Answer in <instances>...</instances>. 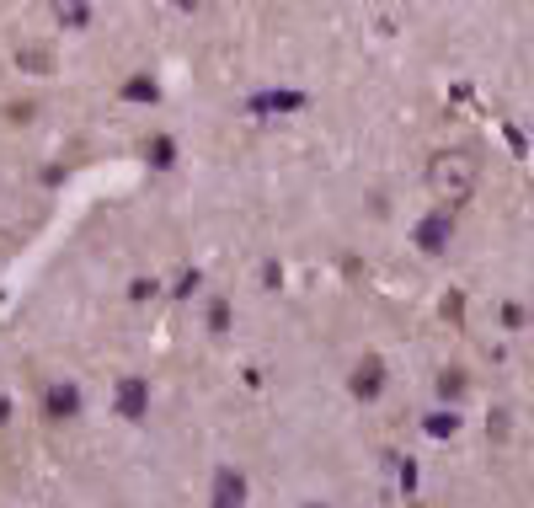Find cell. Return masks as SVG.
Segmentation results:
<instances>
[{"label": "cell", "mask_w": 534, "mask_h": 508, "mask_svg": "<svg viewBox=\"0 0 534 508\" xmlns=\"http://www.w3.org/2000/svg\"><path fill=\"white\" fill-rule=\"evenodd\" d=\"M118 97L123 102H155V97H161V86H155L150 75H129V81L118 86Z\"/></svg>", "instance_id": "30bf717a"}, {"label": "cell", "mask_w": 534, "mask_h": 508, "mask_svg": "<svg viewBox=\"0 0 534 508\" xmlns=\"http://www.w3.org/2000/svg\"><path fill=\"white\" fill-rule=\"evenodd\" d=\"M438 391H444V396H465V375H460V369H444V375H438Z\"/></svg>", "instance_id": "4fadbf2b"}, {"label": "cell", "mask_w": 534, "mask_h": 508, "mask_svg": "<svg viewBox=\"0 0 534 508\" xmlns=\"http://www.w3.org/2000/svg\"><path fill=\"white\" fill-rule=\"evenodd\" d=\"M145 156H150L155 172H171V166H177V140H171V134H155V140H145Z\"/></svg>", "instance_id": "ba28073f"}, {"label": "cell", "mask_w": 534, "mask_h": 508, "mask_svg": "<svg viewBox=\"0 0 534 508\" xmlns=\"http://www.w3.org/2000/svg\"><path fill=\"white\" fill-rule=\"evenodd\" d=\"M422 428H428L433 439H454V434H460V418H454V412H428Z\"/></svg>", "instance_id": "8fae6325"}, {"label": "cell", "mask_w": 534, "mask_h": 508, "mask_svg": "<svg viewBox=\"0 0 534 508\" xmlns=\"http://www.w3.org/2000/svg\"><path fill=\"white\" fill-rule=\"evenodd\" d=\"M412 241H417V252H422V257H444V252H449V241H454V214H449V209L422 214Z\"/></svg>", "instance_id": "7a4b0ae2"}, {"label": "cell", "mask_w": 534, "mask_h": 508, "mask_svg": "<svg viewBox=\"0 0 534 508\" xmlns=\"http://www.w3.org/2000/svg\"><path fill=\"white\" fill-rule=\"evenodd\" d=\"M305 508H326V503H305Z\"/></svg>", "instance_id": "e0dca14e"}, {"label": "cell", "mask_w": 534, "mask_h": 508, "mask_svg": "<svg viewBox=\"0 0 534 508\" xmlns=\"http://www.w3.org/2000/svg\"><path fill=\"white\" fill-rule=\"evenodd\" d=\"M209 332H214V337H225V332H230V305H225V300H214V305H209Z\"/></svg>", "instance_id": "7c38bea8"}, {"label": "cell", "mask_w": 534, "mask_h": 508, "mask_svg": "<svg viewBox=\"0 0 534 508\" xmlns=\"http://www.w3.org/2000/svg\"><path fill=\"white\" fill-rule=\"evenodd\" d=\"M348 386H353V396H358V402H374V396L385 391V364L374 359V353H369V359H358V364H353V380H348Z\"/></svg>", "instance_id": "8992f818"}, {"label": "cell", "mask_w": 534, "mask_h": 508, "mask_svg": "<svg viewBox=\"0 0 534 508\" xmlns=\"http://www.w3.org/2000/svg\"><path fill=\"white\" fill-rule=\"evenodd\" d=\"M198 284H203V279H198V273H182V279H177V289H171V295H182V300H187V295H193V289H198Z\"/></svg>", "instance_id": "5bb4252c"}, {"label": "cell", "mask_w": 534, "mask_h": 508, "mask_svg": "<svg viewBox=\"0 0 534 508\" xmlns=\"http://www.w3.org/2000/svg\"><path fill=\"white\" fill-rule=\"evenodd\" d=\"M305 102V91H262V97H251V113H300Z\"/></svg>", "instance_id": "52a82bcc"}, {"label": "cell", "mask_w": 534, "mask_h": 508, "mask_svg": "<svg viewBox=\"0 0 534 508\" xmlns=\"http://www.w3.org/2000/svg\"><path fill=\"white\" fill-rule=\"evenodd\" d=\"M209 508H246V476L235 471V466H219V471H214Z\"/></svg>", "instance_id": "5b68a950"}, {"label": "cell", "mask_w": 534, "mask_h": 508, "mask_svg": "<svg viewBox=\"0 0 534 508\" xmlns=\"http://www.w3.org/2000/svg\"><path fill=\"white\" fill-rule=\"evenodd\" d=\"M481 188V150H470V145H449V150H438V156L428 161V193H433V204L438 209H460L470 204Z\"/></svg>", "instance_id": "6da1fadb"}, {"label": "cell", "mask_w": 534, "mask_h": 508, "mask_svg": "<svg viewBox=\"0 0 534 508\" xmlns=\"http://www.w3.org/2000/svg\"><path fill=\"white\" fill-rule=\"evenodd\" d=\"M113 402H118L123 423H145L150 418V380L145 375H123L118 391H113Z\"/></svg>", "instance_id": "3957f363"}, {"label": "cell", "mask_w": 534, "mask_h": 508, "mask_svg": "<svg viewBox=\"0 0 534 508\" xmlns=\"http://www.w3.org/2000/svg\"><path fill=\"white\" fill-rule=\"evenodd\" d=\"M502 321H508V327H524V305H502Z\"/></svg>", "instance_id": "9a60e30c"}, {"label": "cell", "mask_w": 534, "mask_h": 508, "mask_svg": "<svg viewBox=\"0 0 534 508\" xmlns=\"http://www.w3.org/2000/svg\"><path fill=\"white\" fill-rule=\"evenodd\" d=\"M43 418L49 423H75L81 418V386H75V380H54V386L43 391Z\"/></svg>", "instance_id": "277c9868"}, {"label": "cell", "mask_w": 534, "mask_h": 508, "mask_svg": "<svg viewBox=\"0 0 534 508\" xmlns=\"http://www.w3.org/2000/svg\"><path fill=\"white\" fill-rule=\"evenodd\" d=\"M91 17H97V11L81 6V0H59V6H54V22H59V27H75V33L91 27Z\"/></svg>", "instance_id": "9c48e42d"}, {"label": "cell", "mask_w": 534, "mask_h": 508, "mask_svg": "<svg viewBox=\"0 0 534 508\" xmlns=\"http://www.w3.org/2000/svg\"><path fill=\"white\" fill-rule=\"evenodd\" d=\"M129 295H134V300H145V295H155V279H134V284H129Z\"/></svg>", "instance_id": "2e32d148"}]
</instances>
